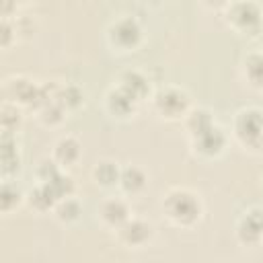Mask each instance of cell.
Listing matches in <instances>:
<instances>
[{"mask_svg": "<svg viewBox=\"0 0 263 263\" xmlns=\"http://www.w3.org/2000/svg\"><path fill=\"white\" fill-rule=\"evenodd\" d=\"M92 181L103 187V189H113L119 185V177H121V166L111 160V158H101L95 162L92 171H90Z\"/></svg>", "mask_w": 263, "mask_h": 263, "instance_id": "obj_15", "label": "cell"}, {"mask_svg": "<svg viewBox=\"0 0 263 263\" xmlns=\"http://www.w3.org/2000/svg\"><path fill=\"white\" fill-rule=\"evenodd\" d=\"M16 37H18V33H16V27H14V18L12 16H2V21H0V45L10 47Z\"/></svg>", "mask_w": 263, "mask_h": 263, "instance_id": "obj_25", "label": "cell"}, {"mask_svg": "<svg viewBox=\"0 0 263 263\" xmlns=\"http://www.w3.org/2000/svg\"><path fill=\"white\" fill-rule=\"evenodd\" d=\"M123 90H127L138 103H142L144 99H150L152 97V84H150V78L146 72L138 70V68H127L119 74L117 82Z\"/></svg>", "mask_w": 263, "mask_h": 263, "instance_id": "obj_12", "label": "cell"}, {"mask_svg": "<svg viewBox=\"0 0 263 263\" xmlns=\"http://www.w3.org/2000/svg\"><path fill=\"white\" fill-rule=\"evenodd\" d=\"M82 156V144L76 136L72 134H66V136H60L51 148V160L62 168H70L74 166Z\"/></svg>", "mask_w": 263, "mask_h": 263, "instance_id": "obj_10", "label": "cell"}, {"mask_svg": "<svg viewBox=\"0 0 263 263\" xmlns=\"http://www.w3.org/2000/svg\"><path fill=\"white\" fill-rule=\"evenodd\" d=\"M160 210L173 226L191 228L203 216V201L199 193H195L189 187H171L162 195Z\"/></svg>", "mask_w": 263, "mask_h": 263, "instance_id": "obj_1", "label": "cell"}, {"mask_svg": "<svg viewBox=\"0 0 263 263\" xmlns=\"http://www.w3.org/2000/svg\"><path fill=\"white\" fill-rule=\"evenodd\" d=\"M2 177L4 179H12L18 171H21V150H18V142L14 134H2Z\"/></svg>", "mask_w": 263, "mask_h": 263, "instance_id": "obj_14", "label": "cell"}, {"mask_svg": "<svg viewBox=\"0 0 263 263\" xmlns=\"http://www.w3.org/2000/svg\"><path fill=\"white\" fill-rule=\"evenodd\" d=\"M35 117H37V121H39L41 125H45V127H58V125H62L64 119L68 117V111L53 99V101L43 103V105L35 111Z\"/></svg>", "mask_w": 263, "mask_h": 263, "instance_id": "obj_21", "label": "cell"}, {"mask_svg": "<svg viewBox=\"0 0 263 263\" xmlns=\"http://www.w3.org/2000/svg\"><path fill=\"white\" fill-rule=\"evenodd\" d=\"M150 103L154 113L166 121H183L187 113L193 109L189 92L177 84H164L156 88L150 97Z\"/></svg>", "mask_w": 263, "mask_h": 263, "instance_id": "obj_2", "label": "cell"}, {"mask_svg": "<svg viewBox=\"0 0 263 263\" xmlns=\"http://www.w3.org/2000/svg\"><path fill=\"white\" fill-rule=\"evenodd\" d=\"M146 187H148V173H146V168H142L140 164L121 166V177H119L117 189H119L125 197L140 195Z\"/></svg>", "mask_w": 263, "mask_h": 263, "instance_id": "obj_13", "label": "cell"}, {"mask_svg": "<svg viewBox=\"0 0 263 263\" xmlns=\"http://www.w3.org/2000/svg\"><path fill=\"white\" fill-rule=\"evenodd\" d=\"M259 51H261V53H263V47H261V49H259Z\"/></svg>", "mask_w": 263, "mask_h": 263, "instance_id": "obj_26", "label": "cell"}, {"mask_svg": "<svg viewBox=\"0 0 263 263\" xmlns=\"http://www.w3.org/2000/svg\"><path fill=\"white\" fill-rule=\"evenodd\" d=\"M55 101L70 113L76 111L84 105V90L82 86L74 84V82H62L58 84V92H55Z\"/></svg>", "mask_w": 263, "mask_h": 263, "instance_id": "obj_18", "label": "cell"}, {"mask_svg": "<svg viewBox=\"0 0 263 263\" xmlns=\"http://www.w3.org/2000/svg\"><path fill=\"white\" fill-rule=\"evenodd\" d=\"M23 201H27V193H23V189L16 185V181L4 179L2 189H0V210H2V214H10Z\"/></svg>", "mask_w": 263, "mask_h": 263, "instance_id": "obj_20", "label": "cell"}, {"mask_svg": "<svg viewBox=\"0 0 263 263\" xmlns=\"http://www.w3.org/2000/svg\"><path fill=\"white\" fill-rule=\"evenodd\" d=\"M53 216L62 222V224H74L80 220L82 216V203L72 195V197H66V199H60L53 208Z\"/></svg>", "mask_w": 263, "mask_h": 263, "instance_id": "obj_23", "label": "cell"}, {"mask_svg": "<svg viewBox=\"0 0 263 263\" xmlns=\"http://www.w3.org/2000/svg\"><path fill=\"white\" fill-rule=\"evenodd\" d=\"M236 238L242 245H257L263 240V208H251L238 218Z\"/></svg>", "mask_w": 263, "mask_h": 263, "instance_id": "obj_9", "label": "cell"}, {"mask_svg": "<svg viewBox=\"0 0 263 263\" xmlns=\"http://www.w3.org/2000/svg\"><path fill=\"white\" fill-rule=\"evenodd\" d=\"M45 185H49V189L55 193L58 201L60 199H66V197H72L74 191H76V185H74V179L66 173V171H60L51 181H47Z\"/></svg>", "mask_w": 263, "mask_h": 263, "instance_id": "obj_24", "label": "cell"}, {"mask_svg": "<svg viewBox=\"0 0 263 263\" xmlns=\"http://www.w3.org/2000/svg\"><path fill=\"white\" fill-rule=\"evenodd\" d=\"M142 39H144L142 23L132 14H121L113 18L107 27V41L115 51H121V53L136 51Z\"/></svg>", "mask_w": 263, "mask_h": 263, "instance_id": "obj_4", "label": "cell"}, {"mask_svg": "<svg viewBox=\"0 0 263 263\" xmlns=\"http://www.w3.org/2000/svg\"><path fill=\"white\" fill-rule=\"evenodd\" d=\"M242 76L255 90H263V53L259 49L249 51L242 60Z\"/></svg>", "mask_w": 263, "mask_h": 263, "instance_id": "obj_16", "label": "cell"}, {"mask_svg": "<svg viewBox=\"0 0 263 263\" xmlns=\"http://www.w3.org/2000/svg\"><path fill=\"white\" fill-rule=\"evenodd\" d=\"M191 142V150L193 154H197L199 158H218L226 146H228V134L224 132V127H220L218 123H214L212 127H208L205 132L189 138Z\"/></svg>", "mask_w": 263, "mask_h": 263, "instance_id": "obj_6", "label": "cell"}, {"mask_svg": "<svg viewBox=\"0 0 263 263\" xmlns=\"http://www.w3.org/2000/svg\"><path fill=\"white\" fill-rule=\"evenodd\" d=\"M232 132L236 142L245 150H261L263 148V109L259 107L238 109L232 119Z\"/></svg>", "mask_w": 263, "mask_h": 263, "instance_id": "obj_3", "label": "cell"}, {"mask_svg": "<svg viewBox=\"0 0 263 263\" xmlns=\"http://www.w3.org/2000/svg\"><path fill=\"white\" fill-rule=\"evenodd\" d=\"M99 222L109 228V230H117L119 226H123L129 218H132V208H129V201L123 197V195H113V197H107L101 201L99 210Z\"/></svg>", "mask_w": 263, "mask_h": 263, "instance_id": "obj_8", "label": "cell"}, {"mask_svg": "<svg viewBox=\"0 0 263 263\" xmlns=\"http://www.w3.org/2000/svg\"><path fill=\"white\" fill-rule=\"evenodd\" d=\"M261 6L257 2H249V0H240V2H230L226 4V12L224 18L226 23L240 35H253L259 31L261 27Z\"/></svg>", "mask_w": 263, "mask_h": 263, "instance_id": "obj_5", "label": "cell"}, {"mask_svg": "<svg viewBox=\"0 0 263 263\" xmlns=\"http://www.w3.org/2000/svg\"><path fill=\"white\" fill-rule=\"evenodd\" d=\"M138 101L127 92L123 90L119 84H113L107 92H105V109L109 115L117 117V119H125V117H132L138 109Z\"/></svg>", "mask_w": 263, "mask_h": 263, "instance_id": "obj_11", "label": "cell"}, {"mask_svg": "<svg viewBox=\"0 0 263 263\" xmlns=\"http://www.w3.org/2000/svg\"><path fill=\"white\" fill-rule=\"evenodd\" d=\"M214 123H216L214 113H212L210 109H205V107H193V109L187 113V117L183 119V125H185L187 134H189V138H193V136L205 132V129L212 127Z\"/></svg>", "mask_w": 263, "mask_h": 263, "instance_id": "obj_17", "label": "cell"}, {"mask_svg": "<svg viewBox=\"0 0 263 263\" xmlns=\"http://www.w3.org/2000/svg\"><path fill=\"white\" fill-rule=\"evenodd\" d=\"M27 203L35 210V212H53L55 203H58V197L55 193L49 189V185L45 183H37L29 193H27Z\"/></svg>", "mask_w": 263, "mask_h": 263, "instance_id": "obj_19", "label": "cell"}, {"mask_svg": "<svg viewBox=\"0 0 263 263\" xmlns=\"http://www.w3.org/2000/svg\"><path fill=\"white\" fill-rule=\"evenodd\" d=\"M0 125H2V134H14L21 129L23 125V109L14 103L4 101L2 109H0Z\"/></svg>", "mask_w": 263, "mask_h": 263, "instance_id": "obj_22", "label": "cell"}, {"mask_svg": "<svg viewBox=\"0 0 263 263\" xmlns=\"http://www.w3.org/2000/svg\"><path fill=\"white\" fill-rule=\"evenodd\" d=\"M152 236H154V226L140 216H132L123 226L115 230L117 242L125 249H142L152 240Z\"/></svg>", "mask_w": 263, "mask_h": 263, "instance_id": "obj_7", "label": "cell"}, {"mask_svg": "<svg viewBox=\"0 0 263 263\" xmlns=\"http://www.w3.org/2000/svg\"><path fill=\"white\" fill-rule=\"evenodd\" d=\"M261 181H263V175H261Z\"/></svg>", "mask_w": 263, "mask_h": 263, "instance_id": "obj_27", "label": "cell"}]
</instances>
